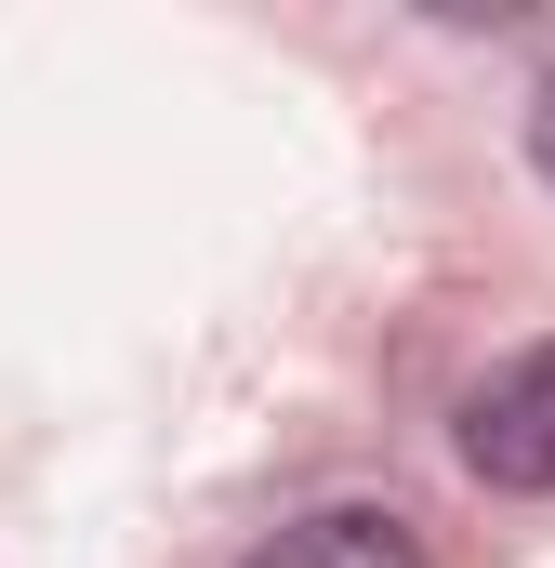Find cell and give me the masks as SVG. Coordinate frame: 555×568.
I'll use <instances>...</instances> for the list:
<instances>
[{
  "instance_id": "7a4b0ae2",
  "label": "cell",
  "mask_w": 555,
  "mask_h": 568,
  "mask_svg": "<svg viewBox=\"0 0 555 568\" xmlns=\"http://www.w3.org/2000/svg\"><path fill=\"white\" fill-rule=\"evenodd\" d=\"M252 568H423V529L397 503H317V516H291Z\"/></svg>"
},
{
  "instance_id": "3957f363",
  "label": "cell",
  "mask_w": 555,
  "mask_h": 568,
  "mask_svg": "<svg viewBox=\"0 0 555 568\" xmlns=\"http://www.w3.org/2000/svg\"><path fill=\"white\" fill-rule=\"evenodd\" d=\"M529 159H543V172H555V80H543V93H529Z\"/></svg>"
},
{
  "instance_id": "6da1fadb",
  "label": "cell",
  "mask_w": 555,
  "mask_h": 568,
  "mask_svg": "<svg viewBox=\"0 0 555 568\" xmlns=\"http://www.w3.org/2000/svg\"><path fill=\"white\" fill-rule=\"evenodd\" d=\"M463 463L490 489H555V344L503 357L476 397H463Z\"/></svg>"
}]
</instances>
